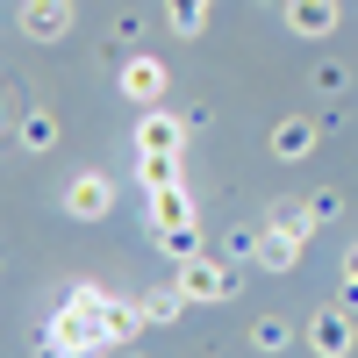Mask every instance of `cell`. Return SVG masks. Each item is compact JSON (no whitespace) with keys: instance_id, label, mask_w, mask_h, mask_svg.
Returning a JSON list of instances; mask_svg holds the SVG:
<instances>
[{"instance_id":"1","label":"cell","mask_w":358,"mask_h":358,"mask_svg":"<svg viewBox=\"0 0 358 358\" xmlns=\"http://www.w3.org/2000/svg\"><path fill=\"white\" fill-rule=\"evenodd\" d=\"M143 330V315L122 308V301H108L101 287H72L65 294V308L50 315V351L57 358H86V351H101V344H122Z\"/></svg>"},{"instance_id":"2","label":"cell","mask_w":358,"mask_h":358,"mask_svg":"<svg viewBox=\"0 0 358 358\" xmlns=\"http://www.w3.org/2000/svg\"><path fill=\"white\" fill-rule=\"evenodd\" d=\"M236 280L222 273V265H208V258H187L179 265V294H187V301H222Z\"/></svg>"},{"instance_id":"3","label":"cell","mask_w":358,"mask_h":358,"mask_svg":"<svg viewBox=\"0 0 358 358\" xmlns=\"http://www.w3.org/2000/svg\"><path fill=\"white\" fill-rule=\"evenodd\" d=\"M108 201H115V179H108V172H79V179H72V194H65V208H72L79 222L108 215Z\"/></svg>"},{"instance_id":"4","label":"cell","mask_w":358,"mask_h":358,"mask_svg":"<svg viewBox=\"0 0 358 358\" xmlns=\"http://www.w3.org/2000/svg\"><path fill=\"white\" fill-rule=\"evenodd\" d=\"M22 29H29V36H65V29H72V0H29Z\"/></svg>"},{"instance_id":"5","label":"cell","mask_w":358,"mask_h":358,"mask_svg":"<svg viewBox=\"0 0 358 358\" xmlns=\"http://www.w3.org/2000/svg\"><path fill=\"white\" fill-rule=\"evenodd\" d=\"M136 143H143V158H179V122H172V115H143Z\"/></svg>"},{"instance_id":"6","label":"cell","mask_w":358,"mask_h":358,"mask_svg":"<svg viewBox=\"0 0 358 358\" xmlns=\"http://www.w3.org/2000/svg\"><path fill=\"white\" fill-rule=\"evenodd\" d=\"M315 351H322V358H344V351H351V322H344L337 308L315 315Z\"/></svg>"},{"instance_id":"7","label":"cell","mask_w":358,"mask_h":358,"mask_svg":"<svg viewBox=\"0 0 358 358\" xmlns=\"http://www.w3.org/2000/svg\"><path fill=\"white\" fill-rule=\"evenodd\" d=\"M294 29H301V36H322V29H330L337 22V0H294Z\"/></svg>"},{"instance_id":"8","label":"cell","mask_w":358,"mask_h":358,"mask_svg":"<svg viewBox=\"0 0 358 358\" xmlns=\"http://www.w3.org/2000/svg\"><path fill=\"white\" fill-rule=\"evenodd\" d=\"M122 86H129L136 101H151V94H165V72L151 65V57H129V72H122Z\"/></svg>"},{"instance_id":"9","label":"cell","mask_w":358,"mask_h":358,"mask_svg":"<svg viewBox=\"0 0 358 358\" xmlns=\"http://www.w3.org/2000/svg\"><path fill=\"white\" fill-rule=\"evenodd\" d=\"M179 301H187L179 287H165V294H143V308H136V315H143V322H172V315H179Z\"/></svg>"},{"instance_id":"10","label":"cell","mask_w":358,"mask_h":358,"mask_svg":"<svg viewBox=\"0 0 358 358\" xmlns=\"http://www.w3.org/2000/svg\"><path fill=\"white\" fill-rule=\"evenodd\" d=\"M294 244H301V236H287V229H273V236H265V265H273V273H280V265H294Z\"/></svg>"},{"instance_id":"11","label":"cell","mask_w":358,"mask_h":358,"mask_svg":"<svg viewBox=\"0 0 358 358\" xmlns=\"http://www.w3.org/2000/svg\"><path fill=\"white\" fill-rule=\"evenodd\" d=\"M308 222H315L308 208H273V229H287V236H308Z\"/></svg>"},{"instance_id":"12","label":"cell","mask_w":358,"mask_h":358,"mask_svg":"<svg viewBox=\"0 0 358 358\" xmlns=\"http://www.w3.org/2000/svg\"><path fill=\"white\" fill-rule=\"evenodd\" d=\"M273 143H280V151H294V158H301V151H308V122H280V136H273Z\"/></svg>"},{"instance_id":"13","label":"cell","mask_w":358,"mask_h":358,"mask_svg":"<svg viewBox=\"0 0 358 358\" xmlns=\"http://www.w3.org/2000/svg\"><path fill=\"white\" fill-rule=\"evenodd\" d=\"M287 344H294L287 322H258V351H287Z\"/></svg>"},{"instance_id":"14","label":"cell","mask_w":358,"mask_h":358,"mask_svg":"<svg viewBox=\"0 0 358 358\" xmlns=\"http://www.w3.org/2000/svg\"><path fill=\"white\" fill-rule=\"evenodd\" d=\"M172 22H179V29H201V0H179V8H172Z\"/></svg>"},{"instance_id":"15","label":"cell","mask_w":358,"mask_h":358,"mask_svg":"<svg viewBox=\"0 0 358 358\" xmlns=\"http://www.w3.org/2000/svg\"><path fill=\"white\" fill-rule=\"evenodd\" d=\"M351 294H358V258H351Z\"/></svg>"}]
</instances>
